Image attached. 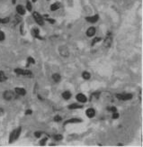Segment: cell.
<instances>
[{
  "instance_id": "obj_37",
  "label": "cell",
  "mask_w": 143,
  "mask_h": 147,
  "mask_svg": "<svg viewBox=\"0 0 143 147\" xmlns=\"http://www.w3.org/2000/svg\"><path fill=\"white\" fill-rule=\"evenodd\" d=\"M15 2H16V0H12V4H13V5H15Z\"/></svg>"
},
{
  "instance_id": "obj_17",
  "label": "cell",
  "mask_w": 143,
  "mask_h": 147,
  "mask_svg": "<svg viewBox=\"0 0 143 147\" xmlns=\"http://www.w3.org/2000/svg\"><path fill=\"white\" fill-rule=\"evenodd\" d=\"M60 75H59V73H54L53 75H52V80H53L55 82H59L60 81Z\"/></svg>"
},
{
  "instance_id": "obj_15",
  "label": "cell",
  "mask_w": 143,
  "mask_h": 147,
  "mask_svg": "<svg viewBox=\"0 0 143 147\" xmlns=\"http://www.w3.org/2000/svg\"><path fill=\"white\" fill-rule=\"evenodd\" d=\"M62 98L66 100L69 99V98H71V93H70L69 91H64L62 93Z\"/></svg>"
},
{
  "instance_id": "obj_34",
  "label": "cell",
  "mask_w": 143,
  "mask_h": 147,
  "mask_svg": "<svg viewBox=\"0 0 143 147\" xmlns=\"http://www.w3.org/2000/svg\"><path fill=\"white\" fill-rule=\"evenodd\" d=\"M46 20H47L48 22H50V24H54V23H55V20H53V19H49V18H47Z\"/></svg>"
},
{
  "instance_id": "obj_5",
  "label": "cell",
  "mask_w": 143,
  "mask_h": 147,
  "mask_svg": "<svg viewBox=\"0 0 143 147\" xmlns=\"http://www.w3.org/2000/svg\"><path fill=\"white\" fill-rule=\"evenodd\" d=\"M59 54H60L63 58H68V57L69 56V49H68V47H66V46H61L59 49Z\"/></svg>"
},
{
  "instance_id": "obj_22",
  "label": "cell",
  "mask_w": 143,
  "mask_h": 147,
  "mask_svg": "<svg viewBox=\"0 0 143 147\" xmlns=\"http://www.w3.org/2000/svg\"><path fill=\"white\" fill-rule=\"evenodd\" d=\"M35 63V61L34 60V58L32 57H28L27 58V66H29L30 64H34Z\"/></svg>"
},
{
  "instance_id": "obj_29",
  "label": "cell",
  "mask_w": 143,
  "mask_h": 147,
  "mask_svg": "<svg viewBox=\"0 0 143 147\" xmlns=\"http://www.w3.org/2000/svg\"><path fill=\"white\" fill-rule=\"evenodd\" d=\"M54 121L55 122L61 121V117H59V116H55V117H54Z\"/></svg>"
},
{
  "instance_id": "obj_28",
  "label": "cell",
  "mask_w": 143,
  "mask_h": 147,
  "mask_svg": "<svg viewBox=\"0 0 143 147\" xmlns=\"http://www.w3.org/2000/svg\"><path fill=\"white\" fill-rule=\"evenodd\" d=\"M4 40H5V34H4V32H2V31L0 30V42L4 41Z\"/></svg>"
},
{
  "instance_id": "obj_7",
  "label": "cell",
  "mask_w": 143,
  "mask_h": 147,
  "mask_svg": "<svg viewBox=\"0 0 143 147\" xmlns=\"http://www.w3.org/2000/svg\"><path fill=\"white\" fill-rule=\"evenodd\" d=\"M76 98H77V100H78V102H81V103H85L87 101V97H85L84 94H82V93L78 94L77 97H76Z\"/></svg>"
},
{
  "instance_id": "obj_6",
  "label": "cell",
  "mask_w": 143,
  "mask_h": 147,
  "mask_svg": "<svg viewBox=\"0 0 143 147\" xmlns=\"http://www.w3.org/2000/svg\"><path fill=\"white\" fill-rule=\"evenodd\" d=\"M112 42H113V38H112L111 34H107V36L105 37L104 42V47L105 48H109L110 46L112 45Z\"/></svg>"
},
{
  "instance_id": "obj_31",
  "label": "cell",
  "mask_w": 143,
  "mask_h": 147,
  "mask_svg": "<svg viewBox=\"0 0 143 147\" xmlns=\"http://www.w3.org/2000/svg\"><path fill=\"white\" fill-rule=\"evenodd\" d=\"M118 117H119V114L117 113V111L114 112V113L113 114V119H117Z\"/></svg>"
},
{
  "instance_id": "obj_12",
  "label": "cell",
  "mask_w": 143,
  "mask_h": 147,
  "mask_svg": "<svg viewBox=\"0 0 143 147\" xmlns=\"http://www.w3.org/2000/svg\"><path fill=\"white\" fill-rule=\"evenodd\" d=\"M85 114H87V116L89 118H93L96 116V111H94V108H88L87 112H85Z\"/></svg>"
},
{
  "instance_id": "obj_18",
  "label": "cell",
  "mask_w": 143,
  "mask_h": 147,
  "mask_svg": "<svg viewBox=\"0 0 143 147\" xmlns=\"http://www.w3.org/2000/svg\"><path fill=\"white\" fill-rule=\"evenodd\" d=\"M7 80V77L6 76L5 72L0 71V82H4V81H6Z\"/></svg>"
},
{
  "instance_id": "obj_3",
  "label": "cell",
  "mask_w": 143,
  "mask_h": 147,
  "mask_svg": "<svg viewBox=\"0 0 143 147\" xmlns=\"http://www.w3.org/2000/svg\"><path fill=\"white\" fill-rule=\"evenodd\" d=\"M116 98H118L119 100H130L131 98H132V95L130 93H118L116 94Z\"/></svg>"
},
{
  "instance_id": "obj_13",
  "label": "cell",
  "mask_w": 143,
  "mask_h": 147,
  "mask_svg": "<svg viewBox=\"0 0 143 147\" xmlns=\"http://www.w3.org/2000/svg\"><path fill=\"white\" fill-rule=\"evenodd\" d=\"M21 131H22V127L19 126L18 128L15 129V141H16L19 138L20 135H21Z\"/></svg>"
},
{
  "instance_id": "obj_38",
  "label": "cell",
  "mask_w": 143,
  "mask_h": 147,
  "mask_svg": "<svg viewBox=\"0 0 143 147\" xmlns=\"http://www.w3.org/2000/svg\"><path fill=\"white\" fill-rule=\"evenodd\" d=\"M37 1V0H32V2H34H34H36Z\"/></svg>"
},
{
  "instance_id": "obj_10",
  "label": "cell",
  "mask_w": 143,
  "mask_h": 147,
  "mask_svg": "<svg viewBox=\"0 0 143 147\" xmlns=\"http://www.w3.org/2000/svg\"><path fill=\"white\" fill-rule=\"evenodd\" d=\"M16 12L19 15H23L25 14V9L23 6L18 5V6H16Z\"/></svg>"
},
{
  "instance_id": "obj_24",
  "label": "cell",
  "mask_w": 143,
  "mask_h": 147,
  "mask_svg": "<svg viewBox=\"0 0 143 147\" xmlns=\"http://www.w3.org/2000/svg\"><path fill=\"white\" fill-rule=\"evenodd\" d=\"M26 8H27V10H28V11H32V4L30 3L29 0H28V1L26 2Z\"/></svg>"
},
{
  "instance_id": "obj_2",
  "label": "cell",
  "mask_w": 143,
  "mask_h": 147,
  "mask_svg": "<svg viewBox=\"0 0 143 147\" xmlns=\"http://www.w3.org/2000/svg\"><path fill=\"white\" fill-rule=\"evenodd\" d=\"M14 71H15L16 74H18V75L26 76V77L32 76V71H28V70H23V69H19V68H17V69H15Z\"/></svg>"
},
{
  "instance_id": "obj_20",
  "label": "cell",
  "mask_w": 143,
  "mask_h": 147,
  "mask_svg": "<svg viewBox=\"0 0 143 147\" xmlns=\"http://www.w3.org/2000/svg\"><path fill=\"white\" fill-rule=\"evenodd\" d=\"M59 8V4L57 2V3H54V4H52L51 6H50V10L51 11H56V10H58Z\"/></svg>"
},
{
  "instance_id": "obj_32",
  "label": "cell",
  "mask_w": 143,
  "mask_h": 147,
  "mask_svg": "<svg viewBox=\"0 0 143 147\" xmlns=\"http://www.w3.org/2000/svg\"><path fill=\"white\" fill-rule=\"evenodd\" d=\"M41 132H35L34 133V136L36 137V138H40V137H41Z\"/></svg>"
},
{
  "instance_id": "obj_14",
  "label": "cell",
  "mask_w": 143,
  "mask_h": 147,
  "mask_svg": "<svg viewBox=\"0 0 143 147\" xmlns=\"http://www.w3.org/2000/svg\"><path fill=\"white\" fill-rule=\"evenodd\" d=\"M39 29H37V28H34V30H32V34H34V36L35 37V38H38L40 39V40H42V37H41L40 36V34H39Z\"/></svg>"
},
{
  "instance_id": "obj_21",
  "label": "cell",
  "mask_w": 143,
  "mask_h": 147,
  "mask_svg": "<svg viewBox=\"0 0 143 147\" xmlns=\"http://www.w3.org/2000/svg\"><path fill=\"white\" fill-rule=\"evenodd\" d=\"M82 77H83V79L84 80H89L90 78H91V75H90V73L88 71H84L83 72V74H82Z\"/></svg>"
},
{
  "instance_id": "obj_1",
  "label": "cell",
  "mask_w": 143,
  "mask_h": 147,
  "mask_svg": "<svg viewBox=\"0 0 143 147\" xmlns=\"http://www.w3.org/2000/svg\"><path fill=\"white\" fill-rule=\"evenodd\" d=\"M32 17H34V19L35 20L37 24H38L39 25H44V20H43L42 16H41V15L39 14L38 12H34V14H32Z\"/></svg>"
},
{
  "instance_id": "obj_36",
  "label": "cell",
  "mask_w": 143,
  "mask_h": 147,
  "mask_svg": "<svg viewBox=\"0 0 143 147\" xmlns=\"http://www.w3.org/2000/svg\"><path fill=\"white\" fill-rule=\"evenodd\" d=\"M23 24L21 25V34H23Z\"/></svg>"
},
{
  "instance_id": "obj_35",
  "label": "cell",
  "mask_w": 143,
  "mask_h": 147,
  "mask_svg": "<svg viewBox=\"0 0 143 147\" xmlns=\"http://www.w3.org/2000/svg\"><path fill=\"white\" fill-rule=\"evenodd\" d=\"M4 113H5V112H4V109L2 108V107H0V116H3Z\"/></svg>"
},
{
  "instance_id": "obj_30",
  "label": "cell",
  "mask_w": 143,
  "mask_h": 147,
  "mask_svg": "<svg viewBox=\"0 0 143 147\" xmlns=\"http://www.w3.org/2000/svg\"><path fill=\"white\" fill-rule=\"evenodd\" d=\"M108 110L111 111V112H113V113H114V112L117 111V109H116L115 107H108Z\"/></svg>"
},
{
  "instance_id": "obj_26",
  "label": "cell",
  "mask_w": 143,
  "mask_h": 147,
  "mask_svg": "<svg viewBox=\"0 0 143 147\" xmlns=\"http://www.w3.org/2000/svg\"><path fill=\"white\" fill-rule=\"evenodd\" d=\"M102 39L100 38V37H96V38L94 39L93 41H92V45H94V44H96V43H98V42H100Z\"/></svg>"
},
{
  "instance_id": "obj_11",
  "label": "cell",
  "mask_w": 143,
  "mask_h": 147,
  "mask_svg": "<svg viewBox=\"0 0 143 147\" xmlns=\"http://www.w3.org/2000/svg\"><path fill=\"white\" fill-rule=\"evenodd\" d=\"M94 34H96V28L91 26V27H89L87 31V35L88 37H92V36H94Z\"/></svg>"
},
{
  "instance_id": "obj_39",
  "label": "cell",
  "mask_w": 143,
  "mask_h": 147,
  "mask_svg": "<svg viewBox=\"0 0 143 147\" xmlns=\"http://www.w3.org/2000/svg\"><path fill=\"white\" fill-rule=\"evenodd\" d=\"M47 1H50V0H47Z\"/></svg>"
},
{
  "instance_id": "obj_23",
  "label": "cell",
  "mask_w": 143,
  "mask_h": 147,
  "mask_svg": "<svg viewBox=\"0 0 143 147\" xmlns=\"http://www.w3.org/2000/svg\"><path fill=\"white\" fill-rule=\"evenodd\" d=\"M9 17H6V18H0V24H7L9 22Z\"/></svg>"
},
{
  "instance_id": "obj_16",
  "label": "cell",
  "mask_w": 143,
  "mask_h": 147,
  "mask_svg": "<svg viewBox=\"0 0 143 147\" xmlns=\"http://www.w3.org/2000/svg\"><path fill=\"white\" fill-rule=\"evenodd\" d=\"M80 122H82V120L79 119V118H72V119H69V120H68V121H66L65 125L70 124V123H80Z\"/></svg>"
},
{
  "instance_id": "obj_27",
  "label": "cell",
  "mask_w": 143,
  "mask_h": 147,
  "mask_svg": "<svg viewBox=\"0 0 143 147\" xmlns=\"http://www.w3.org/2000/svg\"><path fill=\"white\" fill-rule=\"evenodd\" d=\"M47 140H48V137L43 138L42 140H41V142H40V144H41V146L45 145V144H46V142H47Z\"/></svg>"
},
{
  "instance_id": "obj_9",
  "label": "cell",
  "mask_w": 143,
  "mask_h": 147,
  "mask_svg": "<svg viewBox=\"0 0 143 147\" xmlns=\"http://www.w3.org/2000/svg\"><path fill=\"white\" fill-rule=\"evenodd\" d=\"M15 92L19 96H25L26 95V90L23 88H15Z\"/></svg>"
},
{
  "instance_id": "obj_25",
  "label": "cell",
  "mask_w": 143,
  "mask_h": 147,
  "mask_svg": "<svg viewBox=\"0 0 143 147\" xmlns=\"http://www.w3.org/2000/svg\"><path fill=\"white\" fill-rule=\"evenodd\" d=\"M62 135H55L54 136H53V138L55 140H56V141H60L61 139H62Z\"/></svg>"
},
{
  "instance_id": "obj_8",
  "label": "cell",
  "mask_w": 143,
  "mask_h": 147,
  "mask_svg": "<svg viewBox=\"0 0 143 147\" xmlns=\"http://www.w3.org/2000/svg\"><path fill=\"white\" fill-rule=\"evenodd\" d=\"M98 19H99V15H93V16L85 17V20H87V22H89V23H91V24H94V23H96V22L98 21Z\"/></svg>"
},
{
  "instance_id": "obj_33",
  "label": "cell",
  "mask_w": 143,
  "mask_h": 147,
  "mask_svg": "<svg viewBox=\"0 0 143 147\" xmlns=\"http://www.w3.org/2000/svg\"><path fill=\"white\" fill-rule=\"evenodd\" d=\"M32 113V111L31 110V109H27V110L25 111V115L26 116H28V115H31V114Z\"/></svg>"
},
{
  "instance_id": "obj_4",
  "label": "cell",
  "mask_w": 143,
  "mask_h": 147,
  "mask_svg": "<svg viewBox=\"0 0 143 147\" xmlns=\"http://www.w3.org/2000/svg\"><path fill=\"white\" fill-rule=\"evenodd\" d=\"M3 98H4V99L6 100V101H10V100L15 98V94H14V92L11 90H6L3 94Z\"/></svg>"
},
{
  "instance_id": "obj_19",
  "label": "cell",
  "mask_w": 143,
  "mask_h": 147,
  "mask_svg": "<svg viewBox=\"0 0 143 147\" xmlns=\"http://www.w3.org/2000/svg\"><path fill=\"white\" fill-rule=\"evenodd\" d=\"M81 107H82V106L77 104V103H73V104H71V105H69V109H78V108H81Z\"/></svg>"
}]
</instances>
